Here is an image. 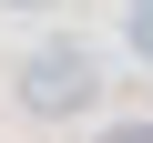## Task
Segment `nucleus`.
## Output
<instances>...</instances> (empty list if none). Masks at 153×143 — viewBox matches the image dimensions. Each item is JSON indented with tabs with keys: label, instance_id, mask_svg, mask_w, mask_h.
Listing matches in <instances>:
<instances>
[{
	"label": "nucleus",
	"instance_id": "20e7f679",
	"mask_svg": "<svg viewBox=\"0 0 153 143\" xmlns=\"http://www.w3.org/2000/svg\"><path fill=\"white\" fill-rule=\"evenodd\" d=\"M133 31H143V41H153V0H143V21H133Z\"/></svg>",
	"mask_w": 153,
	"mask_h": 143
},
{
	"label": "nucleus",
	"instance_id": "f257e3e1",
	"mask_svg": "<svg viewBox=\"0 0 153 143\" xmlns=\"http://www.w3.org/2000/svg\"><path fill=\"white\" fill-rule=\"evenodd\" d=\"M21 102H31L41 123L82 112V102H92V51H82V41H51V51H31V72H21Z\"/></svg>",
	"mask_w": 153,
	"mask_h": 143
},
{
	"label": "nucleus",
	"instance_id": "7ed1b4c3",
	"mask_svg": "<svg viewBox=\"0 0 153 143\" xmlns=\"http://www.w3.org/2000/svg\"><path fill=\"white\" fill-rule=\"evenodd\" d=\"M0 10H51V0H0Z\"/></svg>",
	"mask_w": 153,
	"mask_h": 143
},
{
	"label": "nucleus",
	"instance_id": "f03ea898",
	"mask_svg": "<svg viewBox=\"0 0 153 143\" xmlns=\"http://www.w3.org/2000/svg\"><path fill=\"white\" fill-rule=\"evenodd\" d=\"M112 143H153V123H123V133H112Z\"/></svg>",
	"mask_w": 153,
	"mask_h": 143
}]
</instances>
